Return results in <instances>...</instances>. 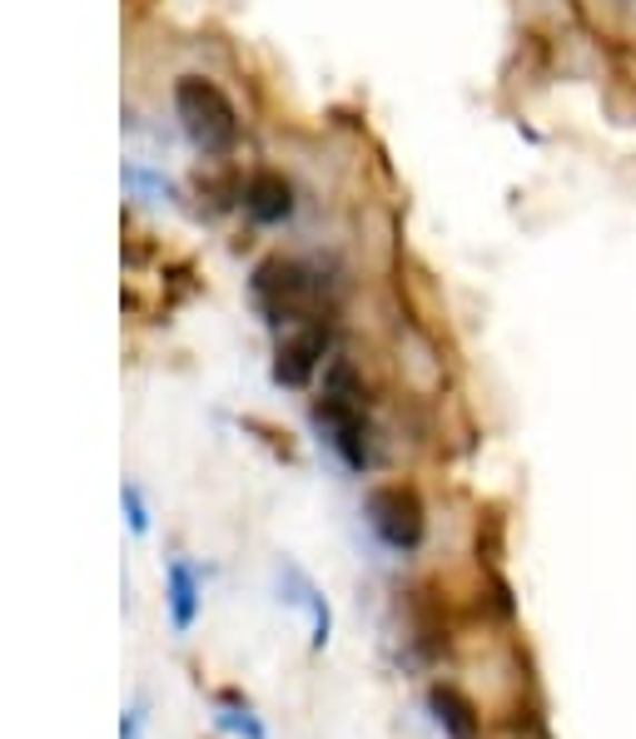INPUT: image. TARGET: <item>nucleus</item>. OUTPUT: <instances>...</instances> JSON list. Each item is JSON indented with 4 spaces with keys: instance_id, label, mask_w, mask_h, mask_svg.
<instances>
[{
    "instance_id": "f8f14e48",
    "label": "nucleus",
    "mask_w": 636,
    "mask_h": 739,
    "mask_svg": "<svg viewBox=\"0 0 636 739\" xmlns=\"http://www.w3.org/2000/svg\"><path fill=\"white\" fill-rule=\"evenodd\" d=\"M140 725H145V710L135 705V710L125 715V725H120V739H140Z\"/></svg>"
},
{
    "instance_id": "20e7f679",
    "label": "nucleus",
    "mask_w": 636,
    "mask_h": 739,
    "mask_svg": "<svg viewBox=\"0 0 636 739\" xmlns=\"http://www.w3.org/2000/svg\"><path fill=\"white\" fill-rule=\"evenodd\" d=\"M314 417H318V427L328 432V442L338 447V457H344L354 471H364L368 462H374V447H368V417H364V402H358V398L324 392V398L314 402Z\"/></svg>"
},
{
    "instance_id": "423d86ee",
    "label": "nucleus",
    "mask_w": 636,
    "mask_h": 739,
    "mask_svg": "<svg viewBox=\"0 0 636 739\" xmlns=\"http://www.w3.org/2000/svg\"><path fill=\"white\" fill-rule=\"evenodd\" d=\"M239 199H244L254 223H284L294 213V184L279 169H254L249 184L239 189Z\"/></svg>"
},
{
    "instance_id": "39448f33",
    "label": "nucleus",
    "mask_w": 636,
    "mask_h": 739,
    "mask_svg": "<svg viewBox=\"0 0 636 739\" xmlns=\"http://www.w3.org/2000/svg\"><path fill=\"white\" fill-rule=\"evenodd\" d=\"M328 342H334L328 318H309V323L289 328L284 342H279V352H274V382H284V388H304V382L324 368Z\"/></svg>"
},
{
    "instance_id": "f03ea898",
    "label": "nucleus",
    "mask_w": 636,
    "mask_h": 739,
    "mask_svg": "<svg viewBox=\"0 0 636 739\" xmlns=\"http://www.w3.org/2000/svg\"><path fill=\"white\" fill-rule=\"evenodd\" d=\"M175 114H179V124H185V134L195 139V149H205V154H235L239 114L215 80H205V74H179L175 80Z\"/></svg>"
},
{
    "instance_id": "f257e3e1",
    "label": "nucleus",
    "mask_w": 636,
    "mask_h": 739,
    "mask_svg": "<svg viewBox=\"0 0 636 739\" xmlns=\"http://www.w3.org/2000/svg\"><path fill=\"white\" fill-rule=\"evenodd\" d=\"M249 298L269 328H299L309 318H324V278L304 269L299 259H264L249 278Z\"/></svg>"
},
{
    "instance_id": "0eeeda50",
    "label": "nucleus",
    "mask_w": 636,
    "mask_h": 739,
    "mask_svg": "<svg viewBox=\"0 0 636 739\" xmlns=\"http://www.w3.org/2000/svg\"><path fill=\"white\" fill-rule=\"evenodd\" d=\"M428 705H433V715H438V725H443L448 739H477V705L463 690H453V685H433Z\"/></svg>"
},
{
    "instance_id": "6e6552de",
    "label": "nucleus",
    "mask_w": 636,
    "mask_h": 739,
    "mask_svg": "<svg viewBox=\"0 0 636 739\" xmlns=\"http://www.w3.org/2000/svg\"><path fill=\"white\" fill-rule=\"evenodd\" d=\"M284 586H289L294 596H284L289 606H299V610H309V620H314V646H324L328 640V630H334V616H328V601L314 591V581L304 571H294V566H284Z\"/></svg>"
},
{
    "instance_id": "7ed1b4c3",
    "label": "nucleus",
    "mask_w": 636,
    "mask_h": 739,
    "mask_svg": "<svg viewBox=\"0 0 636 739\" xmlns=\"http://www.w3.org/2000/svg\"><path fill=\"white\" fill-rule=\"evenodd\" d=\"M368 527L378 531V541L394 546V551H418L423 531H428V517H423V497L403 481H388V487L368 491Z\"/></svg>"
},
{
    "instance_id": "9d476101",
    "label": "nucleus",
    "mask_w": 636,
    "mask_h": 739,
    "mask_svg": "<svg viewBox=\"0 0 636 739\" xmlns=\"http://www.w3.org/2000/svg\"><path fill=\"white\" fill-rule=\"evenodd\" d=\"M219 725L244 735V739H264V725L249 715V705H235V695H225V715H219Z\"/></svg>"
},
{
    "instance_id": "ddd939ff",
    "label": "nucleus",
    "mask_w": 636,
    "mask_h": 739,
    "mask_svg": "<svg viewBox=\"0 0 636 739\" xmlns=\"http://www.w3.org/2000/svg\"><path fill=\"white\" fill-rule=\"evenodd\" d=\"M135 6H140V10H145V6H150V0H135Z\"/></svg>"
},
{
    "instance_id": "1a4fd4ad",
    "label": "nucleus",
    "mask_w": 636,
    "mask_h": 739,
    "mask_svg": "<svg viewBox=\"0 0 636 739\" xmlns=\"http://www.w3.org/2000/svg\"><path fill=\"white\" fill-rule=\"evenodd\" d=\"M169 610H175V626L189 630L199 610V576L189 561H169Z\"/></svg>"
},
{
    "instance_id": "9b49d317",
    "label": "nucleus",
    "mask_w": 636,
    "mask_h": 739,
    "mask_svg": "<svg viewBox=\"0 0 636 739\" xmlns=\"http://www.w3.org/2000/svg\"><path fill=\"white\" fill-rule=\"evenodd\" d=\"M125 517H130L135 531H150V511H145V497L135 481H125Z\"/></svg>"
}]
</instances>
